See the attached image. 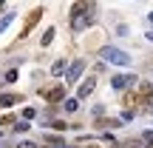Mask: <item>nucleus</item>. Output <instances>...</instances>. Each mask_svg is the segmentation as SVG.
Returning <instances> with one entry per match:
<instances>
[{"label": "nucleus", "instance_id": "nucleus-7", "mask_svg": "<svg viewBox=\"0 0 153 148\" xmlns=\"http://www.w3.org/2000/svg\"><path fill=\"white\" fill-rule=\"evenodd\" d=\"M65 71H68V68H65V63H62V60H57L54 66H51V74H54V77H60V74H65Z\"/></svg>", "mask_w": 153, "mask_h": 148}, {"label": "nucleus", "instance_id": "nucleus-20", "mask_svg": "<svg viewBox=\"0 0 153 148\" xmlns=\"http://www.w3.org/2000/svg\"><path fill=\"white\" fill-rule=\"evenodd\" d=\"M128 148H142V145H133V143H131V145H128Z\"/></svg>", "mask_w": 153, "mask_h": 148}, {"label": "nucleus", "instance_id": "nucleus-19", "mask_svg": "<svg viewBox=\"0 0 153 148\" xmlns=\"http://www.w3.org/2000/svg\"><path fill=\"white\" fill-rule=\"evenodd\" d=\"M148 23H153V11H150V14H148Z\"/></svg>", "mask_w": 153, "mask_h": 148}, {"label": "nucleus", "instance_id": "nucleus-5", "mask_svg": "<svg viewBox=\"0 0 153 148\" xmlns=\"http://www.w3.org/2000/svg\"><path fill=\"white\" fill-rule=\"evenodd\" d=\"M62 97H65V86H54V88L45 91V100H48V103H60Z\"/></svg>", "mask_w": 153, "mask_h": 148}, {"label": "nucleus", "instance_id": "nucleus-17", "mask_svg": "<svg viewBox=\"0 0 153 148\" xmlns=\"http://www.w3.org/2000/svg\"><path fill=\"white\" fill-rule=\"evenodd\" d=\"M17 148H37V145H34V143H20Z\"/></svg>", "mask_w": 153, "mask_h": 148}, {"label": "nucleus", "instance_id": "nucleus-4", "mask_svg": "<svg viewBox=\"0 0 153 148\" xmlns=\"http://www.w3.org/2000/svg\"><path fill=\"white\" fill-rule=\"evenodd\" d=\"M82 68H85V63H82V60H76V63H71V66H68V71H65V83H74L76 77L82 74Z\"/></svg>", "mask_w": 153, "mask_h": 148}, {"label": "nucleus", "instance_id": "nucleus-16", "mask_svg": "<svg viewBox=\"0 0 153 148\" xmlns=\"http://www.w3.org/2000/svg\"><path fill=\"white\" fill-rule=\"evenodd\" d=\"M145 143H150V145H153V131H145Z\"/></svg>", "mask_w": 153, "mask_h": 148}, {"label": "nucleus", "instance_id": "nucleus-10", "mask_svg": "<svg viewBox=\"0 0 153 148\" xmlns=\"http://www.w3.org/2000/svg\"><path fill=\"white\" fill-rule=\"evenodd\" d=\"M14 103H17L14 94H3V97H0V105H14Z\"/></svg>", "mask_w": 153, "mask_h": 148}, {"label": "nucleus", "instance_id": "nucleus-9", "mask_svg": "<svg viewBox=\"0 0 153 148\" xmlns=\"http://www.w3.org/2000/svg\"><path fill=\"white\" fill-rule=\"evenodd\" d=\"M40 14H43L40 9H34V11H31V17H28V23H26V32H28V29L34 26V23H37V17H40Z\"/></svg>", "mask_w": 153, "mask_h": 148}, {"label": "nucleus", "instance_id": "nucleus-3", "mask_svg": "<svg viewBox=\"0 0 153 148\" xmlns=\"http://www.w3.org/2000/svg\"><path fill=\"white\" fill-rule=\"evenodd\" d=\"M111 86H114L116 91H125V88L136 86V77L133 74H116V77H111Z\"/></svg>", "mask_w": 153, "mask_h": 148}, {"label": "nucleus", "instance_id": "nucleus-15", "mask_svg": "<svg viewBox=\"0 0 153 148\" xmlns=\"http://www.w3.org/2000/svg\"><path fill=\"white\" fill-rule=\"evenodd\" d=\"M6 80H9V83L17 80V71H14V68H9V71H6Z\"/></svg>", "mask_w": 153, "mask_h": 148}, {"label": "nucleus", "instance_id": "nucleus-13", "mask_svg": "<svg viewBox=\"0 0 153 148\" xmlns=\"http://www.w3.org/2000/svg\"><path fill=\"white\" fill-rule=\"evenodd\" d=\"M65 111H76V100H65V105H62Z\"/></svg>", "mask_w": 153, "mask_h": 148}, {"label": "nucleus", "instance_id": "nucleus-18", "mask_svg": "<svg viewBox=\"0 0 153 148\" xmlns=\"http://www.w3.org/2000/svg\"><path fill=\"white\" fill-rule=\"evenodd\" d=\"M148 40H150V43H153V29H150V32H148Z\"/></svg>", "mask_w": 153, "mask_h": 148}, {"label": "nucleus", "instance_id": "nucleus-14", "mask_svg": "<svg viewBox=\"0 0 153 148\" xmlns=\"http://www.w3.org/2000/svg\"><path fill=\"white\" fill-rule=\"evenodd\" d=\"M23 117H26V120H34V117H37V111H34V108H26V111H23Z\"/></svg>", "mask_w": 153, "mask_h": 148}, {"label": "nucleus", "instance_id": "nucleus-1", "mask_svg": "<svg viewBox=\"0 0 153 148\" xmlns=\"http://www.w3.org/2000/svg\"><path fill=\"white\" fill-rule=\"evenodd\" d=\"M85 26H91V6L85 0H79V3L71 6V29L74 32H82Z\"/></svg>", "mask_w": 153, "mask_h": 148}, {"label": "nucleus", "instance_id": "nucleus-2", "mask_svg": "<svg viewBox=\"0 0 153 148\" xmlns=\"http://www.w3.org/2000/svg\"><path fill=\"white\" fill-rule=\"evenodd\" d=\"M99 57L105 63H114V66H131V54H125L122 49H114V46H102Z\"/></svg>", "mask_w": 153, "mask_h": 148}, {"label": "nucleus", "instance_id": "nucleus-21", "mask_svg": "<svg viewBox=\"0 0 153 148\" xmlns=\"http://www.w3.org/2000/svg\"><path fill=\"white\" fill-rule=\"evenodd\" d=\"M3 3H6V0H0V6H3Z\"/></svg>", "mask_w": 153, "mask_h": 148}, {"label": "nucleus", "instance_id": "nucleus-6", "mask_svg": "<svg viewBox=\"0 0 153 148\" xmlns=\"http://www.w3.org/2000/svg\"><path fill=\"white\" fill-rule=\"evenodd\" d=\"M94 86H97V77H88V80L79 86V97H88V94L94 91Z\"/></svg>", "mask_w": 153, "mask_h": 148}, {"label": "nucleus", "instance_id": "nucleus-11", "mask_svg": "<svg viewBox=\"0 0 153 148\" xmlns=\"http://www.w3.org/2000/svg\"><path fill=\"white\" fill-rule=\"evenodd\" d=\"M51 40H54V29H45V34H43V40H40V43H43V46H48Z\"/></svg>", "mask_w": 153, "mask_h": 148}, {"label": "nucleus", "instance_id": "nucleus-12", "mask_svg": "<svg viewBox=\"0 0 153 148\" xmlns=\"http://www.w3.org/2000/svg\"><path fill=\"white\" fill-rule=\"evenodd\" d=\"M14 131H28V120H23V122H14Z\"/></svg>", "mask_w": 153, "mask_h": 148}, {"label": "nucleus", "instance_id": "nucleus-8", "mask_svg": "<svg viewBox=\"0 0 153 148\" xmlns=\"http://www.w3.org/2000/svg\"><path fill=\"white\" fill-rule=\"evenodd\" d=\"M14 17H17L14 11H9V14H3V20H0V32H6V29H9V23L14 20Z\"/></svg>", "mask_w": 153, "mask_h": 148}]
</instances>
